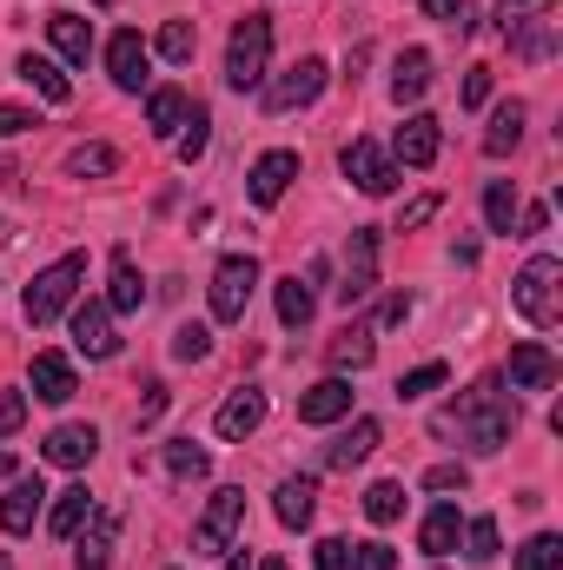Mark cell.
<instances>
[{"label":"cell","mask_w":563,"mask_h":570,"mask_svg":"<svg viewBox=\"0 0 563 570\" xmlns=\"http://www.w3.org/2000/svg\"><path fill=\"white\" fill-rule=\"evenodd\" d=\"M312 558H318V570H352V544H345V538H325Z\"/></svg>","instance_id":"obj_48"},{"label":"cell","mask_w":563,"mask_h":570,"mask_svg":"<svg viewBox=\"0 0 563 570\" xmlns=\"http://www.w3.org/2000/svg\"><path fill=\"white\" fill-rule=\"evenodd\" d=\"M457 538H464V518H457V504H437V511L418 524V544L431 551V558H451V551H457Z\"/></svg>","instance_id":"obj_29"},{"label":"cell","mask_w":563,"mask_h":570,"mask_svg":"<svg viewBox=\"0 0 563 570\" xmlns=\"http://www.w3.org/2000/svg\"><path fill=\"white\" fill-rule=\"evenodd\" d=\"M20 425H27V392H0V438H13Z\"/></svg>","instance_id":"obj_46"},{"label":"cell","mask_w":563,"mask_h":570,"mask_svg":"<svg viewBox=\"0 0 563 570\" xmlns=\"http://www.w3.org/2000/svg\"><path fill=\"white\" fill-rule=\"evenodd\" d=\"M352 570H398V551L378 544V538L372 544H352Z\"/></svg>","instance_id":"obj_44"},{"label":"cell","mask_w":563,"mask_h":570,"mask_svg":"<svg viewBox=\"0 0 563 570\" xmlns=\"http://www.w3.org/2000/svg\"><path fill=\"white\" fill-rule=\"evenodd\" d=\"M338 166H345V179L365 193V199H385L392 186H398V166H392V153L378 140H352L345 153H338Z\"/></svg>","instance_id":"obj_7"},{"label":"cell","mask_w":563,"mask_h":570,"mask_svg":"<svg viewBox=\"0 0 563 570\" xmlns=\"http://www.w3.org/2000/svg\"><path fill=\"white\" fill-rule=\"evenodd\" d=\"M13 73H20V80H27V87L40 94V100H53V107H67V100H73L67 73H60V67H53L47 53H20V67H13Z\"/></svg>","instance_id":"obj_24"},{"label":"cell","mask_w":563,"mask_h":570,"mask_svg":"<svg viewBox=\"0 0 563 570\" xmlns=\"http://www.w3.org/2000/svg\"><path fill=\"white\" fill-rule=\"evenodd\" d=\"M120 312L107 305V298H87V305H73V345L87 352V358H113L120 352V325H113Z\"/></svg>","instance_id":"obj_10"},{"label":"cell","mask_w":563,"mask_h":570,"mask_svg":"<svg viewBox=\"0 0 563 570\" xmlns=\"http://www.w3.org/2000/svg\"><path fill=\"white\" fill-rule=\"evenodd\" d=\"M40 504H47V484L40 478H13L7 484V498H0V531H33V518H40Z\"/></svg>","instance_id":"obj_21"},{"label":"cell","mask_w":563,"mask_h":570,"mask_svg":"<svg viewBox=\"0 0 563 570\" xmlns=\"http://www.w3.org/2000/svg\"><path fill=\"white\" fill-rule=\"evenodd\" d=\"M166 412V385H146V399H140V425H152Z\"/></svg>","instance_id":"obj_52"},{"label":"cell","mask_w":563,"mask_h":570,"mask_svg":"<svg viewBox=\"0 0 563 570\" xmlns=\"http://www.w3.org/2000/svg\"><path fill=\"white\" fill-rule=\"evenodd\" d=\"M159 53H166L172 67H186V60L199 53V27H192V20H166V27H159Z\"/></svg>","instance_id":"obj_36"},{"label":"cell","mask_w":563,"mask_h":570,"mask_svg":"<svg viewBox=\"0 0 563 570\" xmlns=\"http://www.w3.org/2000/svg\"><path fill=\"white\" fill-rule=\"evenodd\" d=\"M146 67H152V47H146L134 27H120V33L107 40V73H113V87H120V94H140Z\"/></svg>","instance_id":"obj_12"},{"label":"cell","mask_w":563,"mask_h":570,"mask_svg":"<svg viewBox=\"0 0 563 570\" xmlns=\"http://www.w3.org/2000/svg\"><path fill=\"white\" fill-rule=\"evenodd\" d=\"M259 570H285V564H279V558H266V564H259Z\"/></svg>","instance_id":"obj_57"},{"label":"cell","mask_w":563,"mask_h":570,"mask_svg":"<svg viewBox=\"0 0 563 570\" xmlns=\"http://www.w3.org/2000/svg\"><path fill=\"white\" fill-rule=\"evenodd\" d=\"M378 318H385V325H405V318H412V298H405V292H392V298H385V312H378Z\"/></svg>","instance_id":"obj_53"},{"label":"cell","mask_w":563,"mask_h":570,"mask_svg":"<svg viewBox=\"0 0 563 570\" xmlns=\"http://www.w3.org/2000/svg\"><path fill=\"white\" fill-rule=\"evenodd\" d=\"M67 173H73V179H107V173H120V153H113V146H73V153H67Z\"/></svg>","instance_id":"obj_34"},{"label":"cell","mask_w":563,"mask_h":570,"mask_svg":"<svg viewBox=\"0 0 563 570\" xmlns=\"http://www.w3.org/2000/svg\"><path fill=\"white\" fill-rule=\"evenodd\" d=\"M504 40H511V47H517V53H524V60H544V53H551V47H557V40H551V27H544V20H504Z\"/></svg>","instance_id":"obj_35"},{"label":"cell","mask_w":563,"mask_h":570,"mask_svg":"<svg viewBox=\"0 0 563 570\" xmlns=\"http://www.w3.org/2000/svg\"><path fill=\"white\" fill-rule=\"evenodd\" d=\"M345 412H352V385H345L338 372H332V379H318V385L298 399V425H338Z\"/></svg>","instance_id":"obj_17"},{"label":"cell","mask_w":563,"mask_h":570,"mask_svg":"<svg viewBox=\"0 0 563 570\" xmlns=\"http://www.w3.org/2000/svg\"><path fill=\"white\" fill-rule=\"evenodd\" d=\"M457 100H464V107H484V100H491V67H471L464 87H457Z\"/></svg>","instance_id":"obj_47"},{"label":"cell","mask_w":563,"mask_h":570,"mask_svg":"<svg viewBox=\"0 0 563 570\" xmlns=\"http://www.w3.org/2000/svg\"><path fill=\"white\" fill-rule=\"evenodd\" d=\"M517 140H524V107H517V100H504V107L491 114V134H484V153H491V159H504V153H511Z\"/></svg>","instance_id":"obj_32"},{"label":"cell","mask_w":563,"mask_h":570,"mask_svg":"<svg viewBox=\"0 0 563 570\" xmlns=\"http://www.w3.org/2000/svg\"><path fill=\"white\" fill-rule=\"evenodd\" d=\"M437 146H444V127H437L431 114H405V127H398L392 153H398L405 166H431V159H437Z\"/></svg>","instance_id":"obj_22"},{"label":"cell","mask_w":563,"mask_h":570,"mask_svg":"<svg viewBox=\"0 0 563 570\" xmlns=\"http://www.w3.org/2000/svg\"><path fill=\"white\" fill-rule=\"evenodd\" d=\"M273 511H279L285 531H305L312 511H318V484H312V478H285L279 491H273Z\"/></svg>","instance_id":"obj_23"},{"label":"cell","mask_w":563,"mask_h":570,"mask_svg":"<svg viewBox=\"0 0 563 570\" xmlns=\"http://www.w3.org/2000/svg\"><path fill=\"white\" fill-rule=\"evenodd\" d=\"M239 524H246V491H239V484H219V491L206 498V511H199L192 551H199V558H219V551H233Z\"/></svg>","instance_id":"obj_5"},{"label":"cell","mask_w":563,"mask_h":570,"mask_svg":"<svg viewBox=\"0 0 563 570\" xmlns=\"http://www.w3.org/2000/svg\"><path fill=\"white\" fill-rule=\"evenodd\" d=\"M517 213H524V206H517V186H511V179H491V186H484V226L511 239V226H517Z\"/></svg>","instance_id":"obj_30"},{"label":"cell","mask_w":563,"mask_h":570,"mask_svg":"<svg viewBox=\"0 0 563 570\" xmlns=\"http://www.w3.org/2000/svg\"><path fill=\"white\" fill-rule=\"evenodd\" d=\"M186 94L179 87H159V94H146V127L159 134V140H179V127H186Z\"/></svg>","instance_id":"obj_28"},{"label":"cell","mask_w":563,"mask_h":570,"mask_svg":"<svg viewBox=\"0 0 563 570\" xmlns=\"http://www.w3.org/2000/svg\"><path fill=\"white\" fill-rule=\"evenodd\" d=\"M457 544H464L471 564H491L497 558V518H464V538Z\"/></svg>","instance_id":"obj_38"},{"label":"cell","mask_w":563,"mask_h":570,"mask_svg":"<svg viewBox=\"0 0 563 570\" xmlns=\"http://www.w3.org/2000/svg\"><path fill=\"white\" fill-rule=\"evenodd\" d=\"M0 570H13V558H7V551H0Z\"/></svg>","instance_id":"obj_58"},{"label":"cell","mask_w":563,"mask_h":570,"mask_svg":"<svg viewBox=\"0 0 563 570\" xmlns=\"http://www.w3.org/2000/svg\"><path fill=\"white\" fill-rule=\"evenodd\" d=\"M365 518H372V524H398V518H405V484H392V478L372 484V491H365Z\"/></svg>","instance_id":"obj_37"},{"label":"cell","mask_w":563,"mask_h":570,"mask_svg":"<svg viewBox=\"0 0 563 570\" xmlns=\"http://www.w3.org/2000/svg\"><path fill=\"white\" fill-rule=\"evenodd\" d=\"M87 279V253H67V259H53L47 273H33L27 285V298H20V312H27V325H53L67 305H73V292Z\"/></svg>","instance_id":"obj_3"},{"label":"cell","mask_w":563,"mask_h":570,"mask_svg":"<svg viewBox=\"0 0 563 570\" xmlns=\"http://www.w3.org/2000/svg\"><path fill=\"white\" fill-rule=\"evenodd\" d=\"M253 285H259V259L253 253H226L213 266V318L219 325H239L246 305H253Z\"/></svg>","instance_id":"obj_6"},{"label":"cell","mask_w":563,"mask_h":570,"mask_svg":"<svg viewBox=\"0 0 563 570\" xmlns=\"http://www.w3.org/2000/svg\"><path fill=\"white\" fill-rule=\"evenodd\" d=\"M87 518H93V491H87V484H67V491L53 498V511H47V531H53V538H80Z\"/></svg>","instance_id":"obj_26"},{"label":"cell","mask_w":563,"mask_h":570,"mask_svg":"<svg viewBox=\"0 0 563 570\" xmlns=\"http://www.w3.org/2000/svg\"><path fill=\"white\" fill-rule=\"evenodd\" d=\"M437 431H457L471 451H504L517 431V392H504V379H484L437 412Z\"/></svg>","instance_id":"obj_1"},{"label":"cell","mask_w":563,"mask_h":570,"mask_svg":"<svg viewBox=\"0 0 563 570\" xmlns=\"http://www.w3.org/2000/svg\"><path fill=\"white\" fill-rule=\"evenodd\" d=\"M378 292V226H358L352 233V259H345V285H338V305H365Z\"/></svg>","instance_id":"obj_9"},{"label":"cell","mask_w":563,"mask_h":570,"mask_svg":"<svg viewBox=\"0 0 563 570\" xmlns=\"http://www.w3.org/2000/svg\"><path fill=\"white\" fill-rule=\"evenodd\" d=\"M378 438H385L378 419H352V425L325 444V471H352V464H365V458L378 451Z\"/></svg>","instance_id":"obj_16"},{"label":"cell","mask_w":563,"mask_h":570,"mask_svg":"<svg viewBox=\"0 0 563 570\" xmlns=\"http://www.w3.org/2000/svg\"><path fill=\"white\" fill-rule=\"evenodd\" d=\"M517 13H551V0H504V20H517Z\"/></svg>","instance_id":"obj_54"},{"label":"cell","mask_w":563,"mask_h":570,"mask_svg":"<svg viewBox=\"0 0 563 570\" xmlns=\"http://www.w3.org/2000/svg\"><path fill=\"white\" fill-rule=\"evenodd\" d=\"M504 379H511V392H551L557 385V352L551 345H511Z\"/></svg>","instance_id":"obj_13"},{"label":"cell","mask_w":563,"mask_h":570,"mask_svg":"<svg viewBox=\"0 0 563 570\" xmlns=\"http://www.w3.org/2000/svg\"><path fill=\"white\" fill-rule=\"evenodd\" d=\"M464 484H471L464 464H431V471H424V491H464Z\"/></svg>","instance_id":"obj_45"},{"label":"cell","mask_w":563,"mask_h":570,"mask_svg":"<svg viewBox=\"0 0 563 570\" xmlns=\"http://www.w3.org/2000/svg\"><path fill=\"white\" fill-rule=\"evenodd\" d=\"M372 358H378V332L372 325H345L332 338V372H365Z\"/></svg>","instance_id":"obj_25"},{"label":"cell","mask_w":563,"mask_h":570,"mask_svg":"<svg viewBox=\"0 0 563 570\" xmlns=\"http://www.w3.org/2000/svg\"><path fill=\"white\" fill-rule=\"evenodd\" d=\"M424 219H437V193H424V199H412V206L398 213V233H412V226H424Z\"/></svg>","instance_id":"obj_49"},{"label":"cell","mask_w":563,"mask_h":570,"mask_svg":"<svg viewBox=\"0 0 563 570\" xmlns=\"http://www.w3.org/2000/svg\"><path fill=\"white\" fill-rule=\"evenodd\" d=\"M424 87H431V53L424 47H405L398 67H392V100L412 107V100H424Z\"/></svg>","instance_id":"obj_27"},{"label":"cell","mask_w":563,"mask_h":570,"mask_svg":"<svg viewBox=\"0 0 563 570\" xmlns=\"http://www.w3.org/2000/svg\"><path fill=\"white\" fill-rule=\"evenodd\" d=\"M273 298H279V325H285V332H305V325H312V285H298V273L279 279Z\"/></svg>","instance_id":"obj_33"},{"label":"cell","mask_w":563,"mask_h":570,"mask_svg":"<svg viewBox=\"0 0 563 570\" xmlns=\"http://www.w3.org/2000/svg\"><path fill=\"white\" fill-rule=\"evenodd\" d=\"M292 179H298V153H292V146H273V153L253 159V173H246V199H253V206H279Z\"/></svg>","instance_id":"obj_11"},{"label":"cell","mask_w":563,"mask_h":570,"mask_svg":"<svg viewBox=\"0 0 563 570\" xmlns=\"http://www.w3.org/2000/svg\"><path fill=\"white\" fill-rule=\"evenodd\" d=\"M166 471H172L179 484H199V478H206V451H199L192 438H179V444H166Z\"/></svg>","instance_id":"obj_40"},{"label":"cell","mask_w":563,"mask_h":570,"mask_svg":"<svg viewBox=\"0 0 563 570\" xmlns=\"http://www.w3.org/2000/svg\"><path fill=\"white\" fill-rule=\"evenodd\" d=\"M93 7H113V0H93Z\"/></svg>","instance_id":"obj_59"},{"label":"cell","mask_w":563,"mask_h":570,"mask_svg":"<svg viewBox=\"0 0 563 570\" xmlns=\"http://www.w3.org/2000/svg\"><path fill=\"white\" fill-rule=\"evenodd\" d=\"M325 80H332V67H325L318 53H305L298 67H285L279 80L266 87V114H292V107H312V100L325 94Z\"/></svg>","instance_id":"obj_8"},{"label":"cell","mask_w":563,"mask_h":570,"mask_svg":"<svg viewBox=\"0 0 563 570\" xmlns=\"http://www.w3.org/2000/svg\"><path fill=\"white\" fill-rule=\"evenodd\" d=\"M47 40H53V53H60L67 67H87V60H93V27H87L80 13H67V7L47 13Z\"/></svg>","instance_id":"obj_20"},{"label":"cell","mask_w":563,"mask_h":570,"mask_svg":"<svg viewBox=\"0 0 563 570\" xmlns=\"http://www.w3.org/2000/svg\"><path fill=\"white\" fill-rule=\"evenodd\" d=\"M266 67H273V13H239V27L226 40V87L253 94V87H266Z\"/></svg>","instance_id":"obj_2"},{"label":"cell","mask_w":563,"mask_h":570,"mask_svg":"<svg viewBox=\"0 0 563 570\" xmlns=\"http://www.w3.org/2000/svg\"><path fill=\"white\" fill-rule=\"evenodd\" d=\"M557 279H563L557 253H531L524 273H517V285H511V305H517L531 325H557Z\"/></svg>","instance_id":"obj_4"},{"label":"cell","mask_w":563,"mask_h":570,"mask_svg":"<svg viewBox=\"0 0 563 570\" xmlns=\"http://www.w3.org/2000/svg\"><path fill=\"white\" fill-rule=\"evenodd\" d=\"M517 570H563V538L557 531H537V538L517 551Z\"/></svg>","instance_id":"obj_39"},{"label":"cell","mask_w":563,"mask_h":570,"mask_svg":"<svg viewBox=\"0 0 563 570\" xmlns=\"http://www.w3.org/2000/svg\"><path fill=\"white\" fill-rule=\"evenodd\" d=\"M444 379H451V372H444V358H431V365H418V372H405V379H398V399H405V405H412V399H431Z\"/></svg>","instance_id":"obj_42"},{"label":"cell","mask_w":563,"mask_h":570,"mask_svg":"<svg viewBox=\"0 0 563 570\" xmlns=\"http://www.w3.org/2000/svg\"><path fill=\"white\" fill-rule=\"evenodd\" d=\"M0 478H13V451H0Z\"/></svg>","instance_id":"obj_56"},{"label":"cell","mask_w":563,"mask_h":570,"mask_svg":"<svg viewBox=\"0 0 563 570\" xmlns=\"http://www.w3.org/2000/svg\"><path fill=\"white\" fill-rule=\"evenodd\" d=\"M544 219H551L544 206H524V213H517V226H524V233H544Z\"/></svg>","instance_id":"obj_55"},{"label":"cell","mask_w":563,"mask_h":570,"mask_svg":"<svg viewBox=\"0 0 563 570\" xmlns=\"http://www.w3.org/2000/svg\"><path fill=\"white\" fill-rule=\"evenodd\" d=\"M27 385H33V399H40V405H67V399L80 392V379H73V358H60V352H33V372H27Z\"/></svg>","instance_id":"obj_14"},{"label":"cell","mask_w":563,"mask_h":570,"mask_svg":"<svg viewBox=\"0 0 563 570\" xmlns=\"http://www.w3.org/2000/svg\"><path fill=\"white\" fill-rule=\"evenodd\" d=\"M206 352H213V332H206V325H179V332H172V358H186V365H199Z\"/></svg>","instance_id":"obj_43"},{"label":"cell","mask_w":563,"mask_h":570,"mask_svg":"<svg viewBox=\"0 0 563 570\" xmlns=\"http://www.w3.org/2000/svg\"><path fill=\"white\" fill-rule=\"evenodd\" d=\"M206 127H213V114H206V107H199V100H192V107H186V134H179V159H186V166H192V159H199V153H206V140H213V134H206Z\"/></svg>","instance_id":"obj_41"},{"label":"cell","mask_w":563,"mask_h":570,"mask_svg":"<svg viewBox=\"0 0 563 570\" xmlns=\"http://www.w3.org/2000/svg\"><path fill=\"white\" fill-rule=\"evenodd\" d=\"M80 531H87V538H80L73 564H80V570H107V564H113V544H120V511H93Z\"/></svg>","instance_id":"obj_19"},{"label":"cell","mask_w":563,"mask_h":570,"mask_svg":"<svg viewBox=\"0 0 563 570\" xmlns=\"http://www.w3.org/2000/svg\"><path fill=\"white\" fill-rule=\"evenodd\" d=\"M93 451H100V431H93V425H60V431H47V444H40V458H47V464H60V471L93 464Z\"/></svg>","instance_id":"obj_15"},{"label":"cell","mask_w":563,"mask_h":570,"mask_svg":"<svg viewBox=\"0 0 563 570\" xmlns=\"http://www.w3.org/2000/svg\"><path fill=\"white\" fill-rule=\"evenodd\" d=\"M259 425H266V392H253V385H239V392L219 405V419H213V431H219V438H233V444H239V438H253Z\"/></svg>","instance_id":"obj_18"},{"label":"cell","mask_w":563,"mask_h":570,"mask_svg":"<svg viewBox=\"0 0 563 570\" xmlns=\"http://www.w3.org/2000/svg\"><path fill=\"white\" fill-rule=\"evenodd\" d=\"M27 127H40V120H33L27 107H0V140H20Z\"/></svg>","instance_id":"obj_50"},{"label":"cell","mask_w":563,"mask_h":570,"mask_svg":"<svg viewBox=\"0 0 563 570\" xmlns=\"http://www.w3.org/2000/svg\"><path fill=\"white\" fill-rule=\"evenodd\" d=\"M424 13H431V20H444V27H457V20H464V0H418Z\"/></svg>","instance_id":"obj_51"},{"label":"cell","mask_w":563,"mask_h":570,"mask_svg":"<svg viewBox=\"0 0 563 570\" xmlns=\"http://www.w3.org/2000/svg\"><path fill=\"white\" fill-rule=\"evenodd\" d=\"M107 305H113V312H140L146 305V285H140V273H134V253H127V246L113 253V292H107Z\"/></svg>","instance_id":"obj_31"}]
</instances>
